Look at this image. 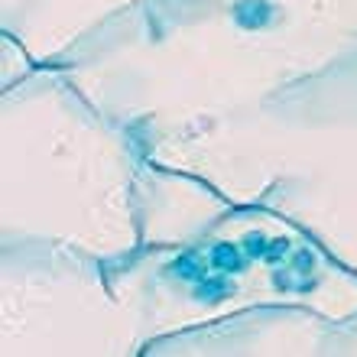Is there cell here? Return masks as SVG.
I'll return each mask as SVG.
<instances>
[]
</instances>
